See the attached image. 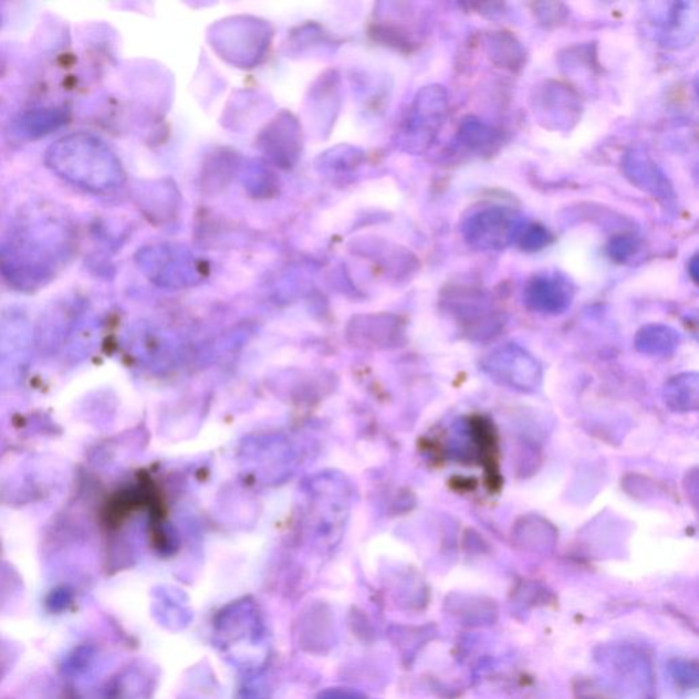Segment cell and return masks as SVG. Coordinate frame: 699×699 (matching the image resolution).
Here are the masks:
<instances>
[{"label": "cell", "mask_w": 699, "mask_h": 699, "mask_svg": "<svg viewBox=\"0 0 699 699\" xmlns=\"http://www.w3.org/2000/svg\"><path fill=\"white\" fill-rule=\"evenodd\" d=\"M523 219L514 209L488 206L476 209L462 223L465 241L479 250H503L520 240Z\"/></svg>", "instance_id": "1"}, {"label": "cell", "mask_w": 699, "mask_h": 699, "mask_svg": "<svg viewBox=\"0 0 699 699\" xmlns=\"http://www.w3.org/2000/svg\"><path fill=\"white\" fill-rule=\"evenodd\" d=\"M51 156L52 166L63 177L84 188H102V171L107 163L101 147L91 137L65 138L52 148Z\"/></svg>", "instance_id": "2"}, {"label": "cell", "mask_w": 699, "mask_h": 699, "mask_svg": "<svg viewBox=\"0 0 699 699\" xmlns=\"http://www.w3.org/2000/svg\"><path fill=\"white\" fill-rule=\"evenodd\" d=\"M483 369L494 382L523 393L535 392L541 384L540 364L520 346L494 349L483 359Z\"/></svg>", "instance_id": "3"}, {"label": "cell", "mask_w": 699, "mask_h": 699, "mask_svg": "<svg viewBox=\"0 0 699 699\" xmlns=\"http://www.w3.org/2000/svg\"><path fill=\"white\" fill-rule=\"evenodd\" d=\"M581 109L580 96L566 85L547 81L535 93L534 114L550 129H570L578 122Z\"/></svg>", "instance_id": "4"}, {"label": "cell", "mask_w": 699, "mask_h": 699, "mask_svg": "<svg viewBox=\"0 0 699 699\" xmlns=\"http://www.w3.org/2000/svg\"><path fill=\"white\" fill-rule=\"evenodd\" d=\"M623 171L634 186L657 198L658 201H671L675 194L672 184L657 163L639 148L628 150L623 159Z\"/></svg>", "instance_id": "5"}, {"label": "cell", "mask_w": 699, "mask_h": 699, "mask_svg": "<svg viewBox=\"0 0 699 699\" xmlns=\"http://www.w3.org/2000/svg\"><path fill=\"white\" fill-rule=\"evenodd\" d=\"M574 290L561 273H541L524 290V301L530 309L541 313H562L571 304Z\"/></svg>", "instance_id": "6"}, {"label": "cell", "mask_w": 699, "mask_h": 699, "mask_svg": "<svg viewBox=\"0 0 699 699\" xmlns=\"http://www.w3.org/2000/svg\"><path fill=\"white\" fill-rule=\"evenodd\" d=\"M448 114V95L439 85L425 87L418 101L417 129L424 149L434 143L445 125Z\"/></svg>", "instance_id": "7"}, {"label": "cell", "mask_w": 699, "mask_h": 699, "mask_svg": "<svg viewBox=\"0 0 699 699\" xmlns=\"http://www.w3.org/2000/svg\"><path fill=\"white\" fill-rule=\"evenodd\" d=\"M697 10L691 3H671V9L661 15L658 40L666 46L690 43L697 31Z\"/></svg>", "instance_id": "8"}, {"label": "cell", "mask_w": 699, "mask_h": 699, "mask_svg": "<svg viewBox=\"0 0 699 699\" xmlns=\"http://www.w3.org/2000/svg\"><path fill=\"white\" fill-rule=\"evenodd\" d=\"M487 52L494 65L518 72L526 63V51L510 32H492L487 38Z\"/></svg>", "instance_id": "9"}, {"label": "cell", "mask_w": 699, "mask_h": 699, "mask_svg": "<svg viewBox=\"0 0 699 699\" xmlns=\"http://www.w3.org/2000/svg\"><path fill=\"white\" fill-rule=\"evenodd\" d=\"M457 143L469 153L492 154L498 147L499 134L474 116H468L459 124Z\"/></svg>", "instance_id": "10"}, {"label": "cell", "mask_w": 699, "mask_h": 699, "mask_svg": "<svg viewBox=\"0 0 699 699\" xmlns=\"http://www.w3.org/2000/svg\"><path fill=\"white\" fill-rule=\"evenodd\" d=\"M664 400L675 411H696L699 404V383L696 373L671 378L664 387Z\"/></svg>", "instance_id": "11"}, {"label": "cell", "mask_w": 699, "mask_h": 699, "mask_svg": "<svg viewBox=\"0 0 699 699\" xmlns=\"http://www.w3.org/2000/svg\"><path fill=\"white\" fill-rule=\"evenodd\" d=\"M678 345V335L666 325H648L638 332L635 346L640 353L666 355L672 353Z\"/></svg>", "instance_id": "12"}, {"label": "cell", "mask_w": 699, "mask_h": 699, "mask_svg": "<svg viewBox=\"0 0 699 699\" xmlns=\"http://www.w3.org/2000/svg\"><path fill=\"white\" fill-rule=\"evenodd\" d=\"M553 241L550 230L541 225L524 227L520 237V247L524 252L533 253L544 249Z\"/></svg>", "instance_id": "13"}, {"label": "cell", "mask_w": 699, "mask_h": 699, "mask_svg": "<svg viewBox=\"0 0 699 699\" xmlns=\"http://www.w3.org/2000/svg\"><path fill=\"white\" fill-rule=\"evenodd\" d=\"M638 250V241L634 237L620 234L612 238L607 247L611 260L626 262L630 260Z\"/></svg>", "instance_id": "14"}, {"label": "cell", "mask_w": 699, "mask_h": 699, "mask_svg": "<svg viewBox=\"0 0 699 699\" xmlns=\"http://www.w3.org/2000/svg\"><path fill=\"white\" fill-rule=\"evenodd\" d=\"M534 8L538 9L535 13H538L539 19L547 25L559 23L567 15V9L562 3H538L534 4Z\"/></svg>", "instance_id": "15"}, {"label": "cell", "mask_w": 699, "mask_h": 699, "mask_svg": "<svg viewBox=\"0 0 699 699\" xmlns=\"http://www.w3.org/2000/svg\"><path fill=\"white\" fill-rule=\"evenodd\" d=\"M689 271H690L692 281L697 283L698 282L697 254H695V258H692L691 261L689 262Z\"/></svg>", "instance_id": "16"}]
</instances>
